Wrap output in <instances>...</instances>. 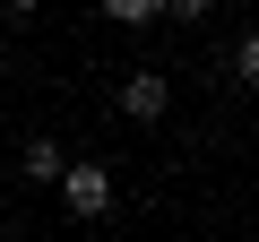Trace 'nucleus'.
<instances>
[{
	"label": "nucleus",
	"mask_w": 259,
	"mask_h": 242,
	"mask_svg": "<svg viewBox=\"0 0 259 242\" xmlns=\"http://www.w3.org/2000/svg\"><path fill=\"white\" fill-rule=\"evenodd\" d=\"M61 199H69V216H104L112 208V173L104 165H69L61 173Z\"/></svg>",
	"instance_id": "f257e3e1"
},
{
	"label": "nucleus",
	"mask_w": 259,
	"mask_h": 242,
	"mask_svg": "<svg viewBox=\"0 0 259 242\" xmlns=\"http://www.w3.org/2000/svg\"><path fill=\"white\" fill-rule=\"evenodd\" d=\"M164 104H173V87H164L156 69H139V78L121 87V112H130V121H164Z\"/></svg>",
	"instance_id": "f03ea898"
},
{
	"label": "nucleus",
	"mask_w": 259,
	"mask_h": 242,
	"mask_svg": "<svg viewBox=\"0 0 259 242\" xmlns=\"http://www.w3.org/2000/svg\"><path fill=\"white\" fill-rule=\"evenodd\" d=\"M26 173H35V182H61V147H52V139H26Z\"/></svg>",
	"instance_id": "7ed1b4c3"
}]
</instances>
